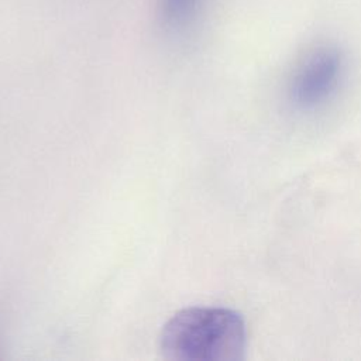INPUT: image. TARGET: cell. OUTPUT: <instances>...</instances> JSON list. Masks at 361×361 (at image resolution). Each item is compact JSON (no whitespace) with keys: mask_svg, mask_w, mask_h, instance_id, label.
<instances>
[{"mask_svg":"<svg viewBox=\"0 0 361 361\" xmlns=\"http://www.w3.org/2000/svg\"><path fill=\"white\" fill-rule=\"evenodd\" d=\"M202 0H159V13L169 27H179L196 14Z\"/></svg>","mask_w":361,"mask_h":361,"instance_id":"cell-3","label":"cell"},{"mask_svg":"<svg viewBox=\"0 0 361 361\" xmlns=\"http://www.w3.org/2000/svg\"><path fill=\"white\" fill-rule=\"evenodd\" d=\"M343 56L334 47H320L298 66L290 82V99L305 110L324 104L338 89L343 78Z\"/></svg>","mask_w":361,"mask_h":361,"instance_id":"cell-2","label":"cell"},{"mask_svg":"<svg viewBox=\"0 0 361 361\" xmlns=\"http://www.w3.org/2000/svg\"><path fill=\"white\" fill-rule=\"evenodd\" d=\"M245 324L226 307H188L162 327L159 348L175 361H240L245 351Z\"/></svg>","mask_w":361,"mask_h":361,"instance_id":"cell-1","label":"cell"}]
</instances>
